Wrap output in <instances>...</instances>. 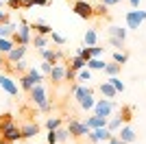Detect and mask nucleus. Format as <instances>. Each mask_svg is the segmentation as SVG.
<instances>
[{"label": "nucleus", "mask_w": 146, "mask_h": 144, "mask_svg": "<svg viewBox=\"0 0 146 144\" xmlns=\"http://www.w3.org/2000/svg\"><path fill=\"white\" fill-rule=\"evenodd\" d=\"M70 94L74 96V101L79 103V107L83 109V111H92V109H94L96 98H94V90H92V87H87V85H79V83H72Z\"/></svg>", "instance_id": "1"}, {"label": "nucleus", "mask_w": 146, "mask_h": 144, "mask_svg": "<svg viewBox=\"0 0 146 144\" xmlns=\"http://www.w3.org/2000/svg\"><path fill=\"white\" fill-rule=\"evenodd\" d=\"M0 138H5L7 142H20L22 140V129L15 125L11 114H2L0 116Z\"/></svg>", "instance_id": "2"}, {"label": "nucleus", "mask_w": 146, "mask_h": 144, "mask_svg": "<svg viewBox=\"0 0 146 144\" xmlns=\"http://www.w3.org/2000/svg\"><path fill=\"white\" fill-rule=\"evenodd\" d=\"M31 96V103L35 105L39 111H50V98H48V92H46V87H44V83H35L33 85V90L29 92Z\"/></svg>", "instance_id": "3"}, {"label": "nucleus", "mask_w": 146, "mask_h": 144, "mask_svg": "<svg viewBox=\"0 0 146 144\" xmlns=\"http://www.w3.org/2000/svg\"><path fill=\"white\" fill-rule=\"evenodd\" d=\"M31 33H33V29H31V24L26 22V20H20V26H18V31L11 35V39L15 42V46H29L31 44Z\"/></svg>", "instance_id": "4"}, {"label": "nucleus", "mask_w": 146, "mask_h": 144, "mask_svg": "<svg viewBox=\"0 0 146 144\" xmlns=\"http://www.w3.org/2000/svg\"><path fill=\"white\" fill-rule=\"evenodd\" d=\"M124 22H127L129 31H140V26L146 22V11H137V9H131V11L124 13Z\"/></svg>", "instance_id": "5"}, {"label": "nucleus", "mask_w": 146, "mask_h": 144, "mask_svg": "<svg viewBox=\"0 0 146 144\" xmlns=\"http://www.w3.org/2000/svg\"><path fill=\"white\" fill-rule=\"evenodd\" d=\"M113 109H116V103L111 101V98H96V103H94V114L96 116H103V118H109V116H113Z\"/></svg>", "instance_id": "6"}, {"label": "nucleus", "mask_w": 146, "mask_h": 144, "mask_svg": "<svg viewBox=\"0 0 146 144\" xmlns=\"http://www.w3.org/2000/svg\"><path fill=\"white\" fill-rule=\"evenodd\" d=\"M68 131H70V138H72V140H81V138H85V135H87L90 127H87L83 120L72 118V120H68Z\"/></svg>", "instance_id": "7"}, {"label": "nucleus", "mask_w": 146, "mask_h": 144, "mask_svg": "<svg viewBox=\"0 0 146 144\" xmlns=\"http://www.w3.org/2000/svg\"><path fill=\"white\" fill-rule=\"evenodd\" d=\"M111 135H113V133H111L107 127H98V129H90L85 138H87L90 144H103V142H107Z\"/></svg>", "instance_id": "8"}, {"label": "nucleus", "mask_w": 146, "mask_h": 144, "mask_svg": "<svg viewBox=\"0 0 146 144\" xmlns=\"http://www.w3.org/2000/svg\"><path fill=\"white\" fill-rule=\"evenodd\" d=\"M72 11L79 15L81 20H94L96 15H94V5H90L87 0H76L72 5Z\"/></svg>", "instance_id": "9"}, {"label": "nucleus", "mask_w": 146, "mask_h": 144, "mask_svg": "<svg viewBox=\"0 0 146 144\" xmlns=\"http://www.w3.org/2000/svg\"><path fill=\"white\" fill-rule=\"evenodd\" d=\"M0 90H5L9 96L15 98V96L20 94V85H18V81H13L11 74H7V72H5V74H0Z\"/></svg>", "instance_id": "10"}, {"label": "nucleus", "mask_w": 146, "mask_h": 144, "mask_svg": "<svg viewBox=\"0 0 146 144\" xmlns=\"http://www.w3.org/2000/svg\"><path fill=\"white\" fill-rule=\"evenodd\" d=\"M26 48H29V46H13L11 50L5 55V63H7V66H13V63L22 61V59H24V55H26Z\"/></svg>", "instance_id": "11"}, {"label": "nucleus", "mask_w": 146, "mask_h": 144, "mask_svg": "<svg viewBox=\"0 0 146 144\" xmlns=\"http://www.w3.org/2000/svg\"><path fill=\"white\" fill-rule=\"evenodd\" d=\"M39 53H42V59L44 61H50V63H61L63 57H66L61 50H55V48H42Z\"/></svg>", "instance_id": "12"}, {"label": "nucleus", "mask_w": 146, "mask_h": 144, "mask_svg": "<svg viewBox=\"0 0 146 144\" xmlns=\"http://www.w3.org/2000/svg\"><path fill=\"white\" fill-rule=\"evenodd\" d=\"M116 135L122 140V142H127V144H133L135 140H137V133H135V129H133L131 125H122L120 131H118Z\"/></svg>", "instance_id": "13"}, {"label": "nucleus", "mask_w": 146, "mask_h": 144, "mask_svg": "<svg viewBox=\"0 0 146 144\" xmlns=\"http://www.w3.org/2000/svg\"><path fill=\"white\" fill-rule=\"evenodd\" d=\"M48 79L55 85H59L61 81H66V66H63V63H55L52 70H50V74H48Z\"/></svg>", "instance_id": "14"}, {"label": "nucleus", "mask_w": 146, "mask_h": 144, "mask_svg": "<svg viewBox=\"0 0 146 144\" xmlns=\"http://www.w3.org/2000/svg\"><path fill=\"white\" fill-rule=\"evenodd\" d=\"M79 55L85 61L90 59V57H103V55H105V46H98V44H96V46H85V48H81V50H79Z\"/></svg>", "instance_id": "15"}, {"label": "nucleus", "mask_w": 146, "mask_h": 144, "mask_svg": "<svg viewBox=\"0 0 146 144\" xmlns=\"http://www.w3.org/2000/svg\"><path fill=\"white\" fill-rule=\"evenodd\" d=\"M20 129H22V140L37 138V133H39V125H37V122H26V125L20 127Z\"/></svg>", "instance_id": "16"}, {"label": "nucleus", "mask_w": 146, "mask_h": 144, "mask_svg": "<svg viewBox=\"0 0 146 144\" xmlns=\"http://www.w3.org/2000/svg\"><path fill=\"white\" fill-rule=\"evenodd\" d=\"M127 33H129V29H124V26H120V24H111V26H107V35H109V37H120V39L127 42Z\"/></svg>", "instance_id": "17"}, {"label": "nucleus", "mask_w": 146, "mask_h": 144, "mask_svg": "<svg viewBox=\"0 0 146 144\" xmlns=\"http://www.w3.org/2000/svg\"><path fill=\"white\" fill-rule=\"evenodd\" d=\"M18 81H20V90H24V92H31V90H33V85H35V79L31 77L29 72H22Z\"/></svg>", "instance_id": "18"}, {"label": "nucleus", "mask_w": 146, "mask_h": 144, "mask_svg": "<svg viewBox=\"0 0 146 144\" xmlns=\"http://www.w3.org/2000/svg\"><path fill=\"white\" fill-rule=\"evenodd\" d=\"M90 129H98V127H107V118H103V116H96V114H92L87 120H83Z\"/></svg>", "instance_id": "19"}, {"label": "nucleus", "mask_w": 146, "mask_h": 144, "mask_svg": "<svg viewBox=\"0 0 146 144\" xmlns=\"http://www.w3.org/2000/svg\"><path fill=\"white\" fill-rule=\"evenodd\" d=\"M98 92L105 96V98H116L118 96V92H116V87L109 83V81H105V83H100L98 85Z\"/></svg>", "instance_id": "20"}, {"label": "nucleus", "mask_w": 146, "mask_h": 144, "mask_svg": "<svg viewBox=\"0 0 146 144\" xmlns=\"http://www.w3.org/2000/svg\"><path fill=\"white\" fill-rule=\"evenodd\" d=\"M85 66H87V61L83 59V57H81L79 53H76V55H72V59H70V66H68V68H70V70H72L74 74H76V72H79L81 68H85Z\"/></svg>", "instance_id": "21"}, {"label": "nucleus", "mask_w": 146, "mask_h": 144, "mask_svg": "<svg viewBox=\"0 0 146 144\" xmlns=\"http://www.w3.org/2000/svg\"><path fill=\"white\" fill-rule=\"evenodd\" d=\"M103 72H105V77H118V74L122 72V66L116 63V61H109V63H105Z\"/></svg>", "instance_id": "22"}, {"label": "nucleus", "mask_w": 146, "mask_h": 144, "mask_svg": "<svg viewBox=\"0 0 146 144\" xmlns=\"http://www.w3.org/2000/svg\"><path fill=\"white\" fill-rule=\"evenodd\" d=\"M15 31H18V24H15V22H5V24H0V37H11Z\"/></svg>", "instance_id": "23"}, {"label": "nucleus", "mask_w": 146, "mask_h": 144, "mask_svg": "<svg viewBox=\"0 0 146 144\" xmlns=\"http://www.w3.org/2000/svg\"><path fill=\"white\" fill-rule=\"evenodd\" d=\"M31 29L35 31L37 35H50V33H52V29L44 22H31Z\"/></svg>", "instance_id": "24"}, {"label": "nucleus", "mask_w": 146, "mask_h": 144, "mask_svg": "<svg viewBox=\"0 0 146 144\" xmlns=\"http://www.w3.org/2000/svg\"><path fill=\"white\" fill-rule=\"evenodd\" d=\"M120 127H122L120 116H109V118H107V129H109L111 133H118V131H120Z\"/></svg>", "instance_id": "25"}, {"label": "nucleus", "mask_w": 146, "mask_h": 144, "mask_svg": "<svg viewBox=\"0 0 146 144\" xmlns=\"http://www.w3.org/2000/svg\"><path fill=\"white\" fill-rule=\"evenodd\" d=\"M83 42H85V46H96V44H98V33H96V29H87V31H85V37H83Z\"/></svg>", "instance_id": "26"}, {"label": "nucleus", "mask_w": 146, "mask_h": 144, "mask_svg": "<svg viewBox=\"0 0 146 144\" xmlns=\"http://www.w3.org/2000/svg\"><path fill=\"white\" fill-rule=\"evenodd\" d=\"M131 118H133V107H131V105H122V107H120V120H122V125L131 122Z\"/></svg>", "instance_id": "27"}, {"label": "nucleus", "mask_w": 146, "mask_h": 144, "mask_svg": "<svg viewBox=\"0 0 146 144\" xmlns=\"http://www.w3.org/2000/svg\"><path fill=\"white\" fill-rule=\"evenodd\" d=\"M87 68H90L92 72L103 70L105 68V59H100V57H90V59H87Z\"/></svg>", "instance_id": "28"}, {"label": "nucleus", "mask_w": 146, "mask_h": 144, "mask_svg": "<svg viewBox=\"0 0 146 144\" xmlns=\"http://www.w3.org/2000/svg\"><path fill=\"white\" fill-rule=\"evenodd\" d=\"M13 46H15V42L11 37H0V55H7Z\"/></svg>", "instance_id": "29"}, {"label": "nucleus", "mask_w": 146, "mask_h": 144, "mask_svg": "<svg viewBox=\"0 0 146 144\" xmlns=\"http://www.w3.org/2000/svg\"><path fill=\"white\" fill-rule=\"evenodd\" d=\"M31 44H33L37 50H42V48H46V44H48V35H37L35 33V37L31 39Z\"/></svg>", "instance_id": "30"}, {"label": "nucleus", "mask_w": 146, "mask_h": 144, "mask_svg": "<svg viewBox=\"0 0 146 144\" xmlns=\"http://www.w3.org/2000/svg\"><path fill=\"white\" fill-rule=\"evenodd\" d=\"M48 7L50 0H22V9H31V7Z\"/></svg>", "instance_id": "31"}, {"label": "nucleus", "mask_w": 146, "mask_h": 144, "mask_svg": "<svg viewBox=\"0 0 146 144\" xmlns=\"http://www.w3.org/2000/svg\"><path fill=\"white\" fill-rule=\"evenodd\" d=\"M55 131H57V142H61V144L70 142V131H68V127H66V129L59 127V129H55Z\"/></svg>", "instance_id": "32"}, {"label": "nucleus", "mask_w": 146, "mask_h": 144, "mask_svg": "<svg viewBox=\"0 0 146 144\" xmlns=\"http://www.w3.org/2000/svg\"><path fill=\"white\" fill-rule=\"evenodd\" d=\"M90 79H92V70L87 66L81 68V70L76 72V81H81V83H85V81H90Z\"/></svg>", "instance_id": "33"}, {"label": "nucleus", "mask_w": 146, "mask_h": 144, "mask_svg": "<svg viewBox=\"0 0 146 144\" xmlns=\"http://www.w3.org/2000/svg\"><path fill=\"white\" fill-rule=\"evenodd\" d=\"M113 61L120 63V66H124V63L129 61V55L124 53V50H113Z\"/></svg>", "instance_id": "34"}, {"label": "nucleus", "mask_w": 146, "mask_h": 144, "mask_svg": "<svg viewBox=\"0 0 146 144\" xmlns=\"http://www.w3.org/2000/svg\"><path fill=\"white\" fill-rule=\"evenodd\" d=\"M107 42H109V46L113 50H124V39H120V37H109Z\"/></svg>", "instance_id": "35"}, {"label": "nucleus", "mask_w": 146, "mask_h": 144, "mask_svg": "<svg viewBox=\"0 0 146 144\" xmlns=\"http://www.w3.org/2000/svg\"><path fill=\"white\" fill-rule=\"evenodd\" d=\"M107 81H109V83L113 85V87H116V92H118V94H122V92L127 90V87H124V83H122V81H120L118 77H109Z\"/></svg>", "instance_id": "36"}, {"label": "nucleus", "mask_w": 146, "mask_h": 144, "mask_svg": "<svg viewBox=\"0 0 146 144\" xmlns=\"http://www.w3.org/2000/svg\"><path fill=\"white\" fill-rule=\"evenodd\" d=\"M26 72L35 79V83H44V81H46V77L42 74V70H37V68H31V70H26Z\"/></svg>", "instance_id": "37"}, {"label": "nucleus", "mask_w": 146, "mask_h": 144, "mask_svg": "<svg viewBox=\"0 0 146 144\" xmlns=\"http://www.w3.org/2000/svg\"><path fill=\"white\" fill-rule=\"evenodd\" d=\"M59 127H61V118H57V116L46 120V129H48V131H55V129H59Z\"/></svg>", "instance_id": "38"}, {"label": "nucleus", "mask_w": 146, "mask_h": 144, "mask_svg": "<svg viewBox=\"0 0 146 144\" xmlns=\"http://www.w3.org/2000/svg\"><path fill=\"white\" fill-rule=\"evenodd\" d=\"M107 9H109V7L100 2V5H96V7H94V15H96V18H105V15L109 13V11H107Z\"/></svg>", "instance_id": "39"}, {"label": "nucleus", "mask_w": 146, "mask_h": 144, "mask_svg": "<svg viewBox=\"0 0 146 144\" xmlns=\"http://www.w3.org/2000/svg\"><path fill=\"white\" fill-rule=\"evenodd\" d=\"M52 66H55V63H50V61H42V66H39V70H42V74H44V77H48V74H50Z\"/></svg>", "instance_id": "40"}, {"label": "nucleus", "mask_w": 146, "mask_h": 144, "mask_svg": "<svg viewBox=\"0 0 146 144\" xmlns=\"http://www.w3.org/2000/svg\"><path fill=\"white\" fill-rule=\"evenodd\" d=\"M48 37H52V42H55L57 46H63V44H66V37H63V35H59V33H55V31H52V33H50Z\"/></svg>", "instance_id": "41"}, {"label": "nucleus", "mask_w": 146, "mask_h": 144, "mask_svg": "<svg viewBox=\"0 0 146 144\" xmlns=\"http://www.w3.org/2000/svg\"><path fill=\"white\" fill-rule=\"evenodd\" d=\"M7 7L11 11H18V9H22V0H7Z\"/></svg>", "instance_id": "42"}, {"label": "nucleus", "mask_w": 146, "mask_h": 144, "mask_svg": "<svg viewBox=\"0 0 146 144\" xmlns=\"http://www.w3.org/2000/svg\"><path fill=\"white\" fill-rule=\"evenodd\" d=\"M46 140H48V144H59L57 142V131H48V138Z\"/></svg>", "instance_id": "43"}, {"label": "nucleus", "mask_w": 146, "mask_h": 144, "mask_svg": "<svg viewBox=\"0 0 146 144\" xmlns=\"http://www.w3.org/2000/svg\"><path fill=\"white\" fill-rule=\"evenodd\" d=\"M5 22H11V18H9L7 11H0V24H5Z\"/></svg>", "instance_id": "44"}, {"label": "nucleus", "mask_w": 146, "mask_h": 144, "mask_svg": "<svg viewBox=\"0 0 146 144\" xmlns=\"http://www.w3.org/2000/svg\"><path fill=\"white\" fill-rule=\"evenodd\" d=\"M107 144H122V140H120V138H118L116 133H113V135H111V138H109V140H107Z\"/></svg>", "instance_id": "45"}, {"label": "nucleus", "mask_w": 146, "mask_h": 144, "mask_svg": "<svg viewBox=\"0 0 146 144\" xmlns=\"http://www.w3.org/2000/svg\"><path fill=\"white\" fill-rule=\"evenodd\" d=\"M100 2H103V5H107V7H113V5H118L120 0H100Z\"/></svg>", "instance_id": "46"}, {"label": "nucleus", "mask_w": 146, "mask_h": 144, "mask_svg": "<svg viewBox=\"0 0 146 144\" xmlns=\"http://www.w3.org/2000/svg\"><path fill=\"white\" fill-rule=\"evenodd\" d=\"M140 2H142V0H129V5H131V9H137V7H140Z\"/></svg>", "instance_id": "47"}, {"label": "nucleus", "mask_w": 146, "mask_h": 144, "mask_svg": "<svg viewBox=\"0 0 146 144\" xmlns=\"http://www.w3.org/2000/svg\"><path fill=\"white\" fill-rule=\"evenodd\" d=\"M0 144H13V142H7L5 138H0Z\"/></svg>", "instance_id": "48"}, {"label": "nucleus", "mask_w": 146, "mask_h": 144, "mask_svg": "<svg viewBox=\"0 0 146 144\" xmlns=\"http://www.w3.org/2000/svg\"><path fill=\"white\" fill-rule=\"evenodd\" d=\"M122 144H127V142H122Z\"/></svg>", "instance_id": "49"}, {"label": "nucleus", "mask_w": 146, "mask_h": 144, "mask_svg": "<svg viewBox=\"0 0 146 144\" xmlns=\"http://www.w3.org/2000/svg\"><path fill=\"white\" fill-rule=\"evenodd\" d=\"M103 144H107V142H103Z\"/></svg>", "instance_id": "50"}, {"label": "nucleus", "mask_w": 146, "mask_h": 144, "mask_svg": "<svg viewBox=\"0 0 146 144\" xmlns=\"http://www.w3.org/2000/svg\"><path fill=\"white\" fill-rule=\"evenodd\" d=\"M5 2H7V0H5Z\"/></svg>", "instance_id": "51"}]
</instances>
